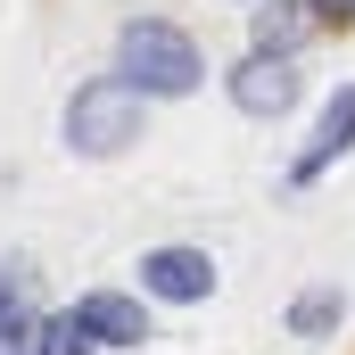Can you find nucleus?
Returning a JSON list of instances; mask_svg holds the SVG:
<instances>
[{"instance_id":"nucleus-1","label":"nucleus","mask_w":355,"mask_h":355,"mask_svg":"<svg viewBox=\"0 0 355 355\" xmlns=\"http://www.w3.org/2000/svg\"><path fill=\"white\" fill-rule=\"evenodd\" d=\"M107 75H124V83L141 91L149 107H166V99H190V91H207V42H198V33H190L182 17L132 8V17L116 25Z\"/></svg>"},{"instance_id":"nucleus-2","label":"nucleus","mask_w":355,"mask_h":355,"mask_svg":"<svg viewBox=\"0 0 355 355\" xmlns=\"http://www.w3.org/2000/svg\"><path fill=\"white\" fill-rule=\"evenodd\" d=\"M149 141V99L124 83V75H83L58 107V149L83 157V166H116Z\"/></svg>"},{"instance_id":"nucleus-3","label":"nucleus","mask_w":355,"mask_h":355,"mask_svg":"<svg viewBox=\"0 0 355 355\" xmlns=\"http://www.w3.org/2000/svg\"><path fill=\"white\" fill-rule=\"evenodd\" d=\"M215 83H223V99H232V116L281 124V116H297V99H306V67H297V58H265V50H240Z\"/></svg>"},{"instance_id":"nucleus-4","label":"nucleus","mask_w":355,"mask_h":355,"mask_svg":"<svg viewBox=\"0 0 355 355\" xmlns=\"http://www.w3.org/2000/svg\"><path fill=\"white\" fill-rule=\"evenodd\" d=\"M67 322H75L99 355H132V347H149V339H157V306H149L141 289H107V281L67 297Z\"/></svg>"},{"instance_id":"nucleus-5","label":"nucleus","mask_w":355,"mask_h":355,"mask_svg":"<svg viewBox=\"0 0 355 355\" xmlns=\"http://www.w3.org/2000/svg\"><path fill=\"white\" fill-rule=\"evenodd\" d=\"M215 248H198V240H157V248H141V265H132V289L149 297V306H207L215 297Z\"/></svg>"},{"instance_id":"nucleus-6","label":"nucleus","mask_w":355,"mask_h":355,"mask_svg":"<svg viewBox=\"0 0 355 355\" xmlns=\"http://www.w3.org/2000/svg\"><path fill=\"white\" fill-rule=\"evenodd\" d=\"M339 157H355V75H339V83L322 91V107H314V124H306L297 157L281 166V190H314Z\"/></svg>"},{"instance_id":"nucleus-7","label":"nucleus","mask_w":355,"mask_h":355,"mask_svg":"<svg viewBox=\"0 0 355 355\" xmlns=\"http://www.w3.org/2000/svg\"><path fill=\"white\" fill-rule=\"evenodd\" d=\"M314 42H322L314 0H257V8H248V50H265V58H306Z\"/></svg>"},{"instance_id":"nucleus-8","label":"nucleus","mask_w":355,"mask_h":355,"mask_svg":"<svg viewBox=\"0 0 355 355\" xmlns=\"http://www.w3.org/2000/svg\"><path fill=\"white\" fill-rule=\"evenodd\" d=\"M339 322H347V289H339V281H306V289L281 306V331H289V339H339Z\"/></svg>"},{"instance_id":"nucleus-9","label":"nucleus","mask_w":355,"mask_h":355,"mask_svg":"<svg viewBox=\"0 0 355 355\" xmlns=\"http://www.w3.org/2000/svg\"><path fill=\"white\" fill-rule=\"evenodd\" d=\"M42 314V297H33V257H0V331H17V322H33Z\"/></svg>"},{"instance_id":"nucleus-10","label":"nucleus","mask_w":355,"mask_h":355,"mask_svg":"<svg viewBox=\"0 0 355 355\" xmlns=\"http://www.w3.org/2000/svg\"><path fill=\"white\" fill-rule=\"evenodd\" d=\"M0 355H58V331H50V314H33V322L0 331Z\"/></svg>"},{"instance_id":"nucleus-11","label":"nucleus","mask_w":355,"mask_h":355,"mask_svg":"<svg viewBox=\"0 0 355 355\" xmlns=\"http://www.w3.org/2000/svg\"><path fill=\"white\" fill-rule=\"evenodd\" d=\"M50 331H58V355H99V347H91V339H83V331H75V322H67V306H58V314H50Z\"/></svg>"},{"instance_id":"nucleus-12","label":"nucleus","mask_w":355,"mask_h":355,"mask_svg":"<svg viewBox=\"0 0 355 355\" xmlns=\"http://www.w3.org/2000/svg\"><path fill=\"white\" fill-rule=\"evenodd\" d=\"M314 17H322V33H347V25H355V0H314Z\"/></svg>"},{"instance_id":"nucleus-13","label":"nucleus","mask_w":355,"mask_h":355,"mask_svg":"<svg viewBox=\"0 0 355 355\" xmlns=\"http://www.w3.org/2000/svg\"><path fill=\"white\" fill-rule=\"evenodd\" d=\"M248 8H257V0H248Z\"/></svg>"}]
</instances>
